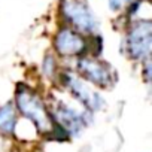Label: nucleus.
I'll return each instance as SVG.
<instances>
[{"instance_id": "nucleus-1", "label": "nucleus", "mask_w": 152, "mask_h": 152, "mask_svg": "<svg viewBox=\"0 0 152 152\" xmlns=\"http://www.w3.org/2000/svg\"><path fill=\"white\" fill-rule=\"evenodd\" d=\"M18 113L28 119L34 128L45 136H52L55 133H63L57 124L54 122L49 107L43 97L26 84H20L15 91V102H14ZM64 134V133H63Z\"/></svg>"}, {"instance_id": "nucleus-2", "label": "nucleus", "mask_w": 152, "mask_h": 152, "mask_svg": "<svg viewBox=\"0 0 152 152\" xmlns=\"http://www.w3.org/2000/svg\"><path fill=\"white\" fill-rule=\"evenodd\" d=\"M51 112V116L57 127L66 134V137H78L84 130L93 122V113L85 109H78L69 104L64 100L52 99L51 103H46Z\"/></svg>"}, {"instance_id": "nucleus-3", "label": "nucleus", "mask_w": 152, "mask_h": 152, "mask_svg": "<svg viewBox=\"0 0 152 152\" xmlns=\"http://www.w3.org/2000/svg\"><path fill=\"white\" fill-rule=\"evenodd\" d=\"M122 48L125 55L134 63L151 60L152 52V21L149 18H139L128 24Z\"/></svg>"}, {"instance_id": "nucleus-4", "label": "nucleus", "mask_w": 152, "mask_h": 152, "mask_svg": "<svg viewBox=\"0 0 152 152\" xmlns=\"http://www.w3.org/2000/svg\"><path fill=\"white\" fill-rule=\"evenodd\" d=\"M57 78L61 82V85L66 88V91L85 110L96 113V112H100L104 109L106 100L103 99V96L93 85H90L87 81H84L76 72L64 70V72L58 73Z\"/></svg>"}, {"instance_id": "nucleus-5", "label": "nucleus", "mask_w": 152, "mask_h": 152, "mask_svg": "<svg viewBox=\"0 0 152 152\" xmlns=\"http://www.w3.org/2000/svg\"><path fill=\"white\" fill-rule=\"evenodd\" d=\"M76 73L99 90H110L118 81V73L113 66L94 54H85L76 58Z\"/></svg>"}, {"instance_id": "nucleus-6", "label": "nucleus", "mask_w": 152, "mask_h": 152, "mask_svg": "<svg viewBox=\"0 0 152 152\" xmlns=\"http://www.w3.org/2000/svg\"><path fill=\"white\" fill-rule=\"evenodd\" d=\"M60 15L64 21L63 24L70 26L79 33L88 37L99 36V21L87 0H61Z\"/></svg>"}, {"instance_id": "nucleus-7", "label": "nucleus", "mask_w": 152, "mask_h": 152, "mask_svg": "<svg viewBox=\"0 0 152 152\" xmlns=\"http://www.w3.org/2000/svg\"><path fill=\"white\" fill-rule=\"evenodd\" d=\"M54 49L57 55L64 58H78L85 54H93L90 49L88 36L79 33L67 24H61L54 36Z\"/></svg>"}, {"instance_id": "nucleus-8", "label": "nucleus", "mask_w": 152, "mask_h": 152, "mask_svg": "<svg viewBox=\"0 0 152 152\" xmlns=\"http://www.w3.org/2000/svg\"><path fill=\"white\" fill-rule=\"evenodd\" d=\"M18 124V110L12 102L0 106V134L12 136Z\"/></svg>"}, {"instance_id": "nucleus-9", "label": "nucleus", "mask_w": 152, "mask_h": 152, "mask_svg": "<svg viewBox=\"0 0 152 152\" xmlns=\"http://www.w3.org/2000/svg\"><path fill=\"white\" fill-rule=\"evenodd\" d=\"M40 72L43 75V78L46 79H55L58 76V60L54 54H46L43 57L42 66H40Z\"/></svg>"}, {"instance_id": "nucleus-10", "label": "nucleus", "mask_w": 152, "mask_h": 152, "mask_svg": "<svg viewBox=\"0 0 152 152\" xmlns=\"http://www.w3.org/2000/svg\"><path fill=\"white\" fill-rule=\"evenodd\" d=\"M140 0H107L109 3V9L113 14H119V12H128L133 8H136L139 5Z\"/></svg>"}]
</instances>
